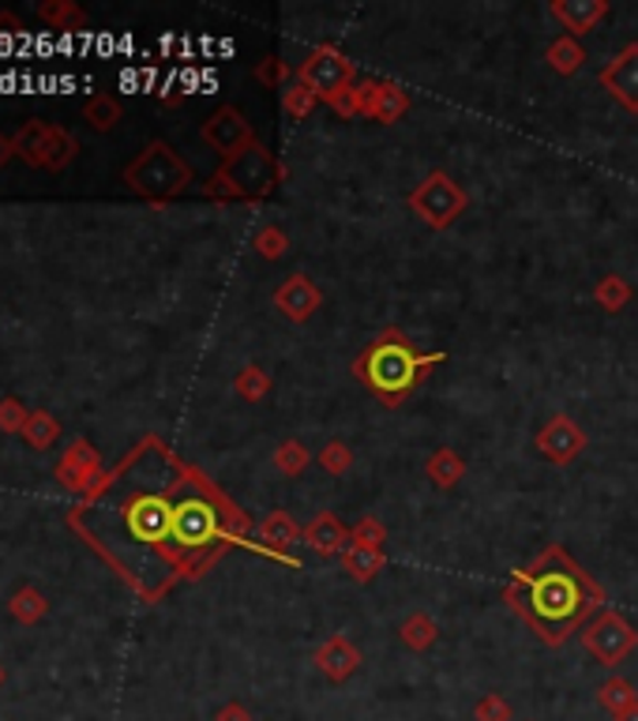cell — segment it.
<instances>
[{
  "mask_svg": "<svg viewBox=\"0 0 638 721\" xmlns=\"http://www.w3.org/2000/svg\"><path fill=\"white\" fill-rule=\"evenodd\" d=\"M503 602L530 624L545 647H564L605 605V591L564 545H548L530 567L511 575Z\"/></svg>",
  "mask_w": 638,
  "mask_h": 721,
  "instance_id": "obj_1",
  "label": "cell"
},
{
  "mask_svg": "<svg viewBox=\"0 0 638 721\" xmlns=\"http://www.w3.org/2000/svg\"><path fill=\"white\" fill-rule=\"evenodd\" d=\"M421 354L406 338L402 327H387L373 346L354 360V376L373 391L384 406H402L409 391L421 384Z\"/></svg>",
  "mask_w": 638,
  "mask_h": 721,
  "instance_id": "obj_2",
  "label": "cell"
},
{
  "mask_svg": "<svg viewBox=\"0 0 638 721\" xmlns=\"http://www.w3.org/2000/svg\"><path fill=\"white\" fill-rule=\"evenodd\" d=\"M282 166L274 158V150H266L260 139L241 150V155L226 158L218 174L207 177L203 192L211 199H266L279 188Z\"/></svg>",
  "mask_w": 638,
  "mask_h": 721,
  "instance_id": "obj_3",
  "label": "cell"
},
{
  "mask_svg": "<svg viewBox=\"0 0 638 721\" xmlns=\"http://www.w3.org/2000/svg\"><path fill=\"white\" fill-rule=\"evenodd\" d=\"M125 180L136 196L150 199V203H166V199H177L188 192V185H192V166H188L166 139H155V144H147L125 166Z\"/></svg>",
  "mask_w": 638,
  "mask_h": 721,
  "instance_id": "obj_4",
  "label": "cell"
},
{
  "mask_svg": "<svg viewBox=\"0 0 638 721\" xmlns=\"http://www.w3.org/2000/svg\"><path fill=\"white\" fill-rule=\"evenodd\" d=\"M406 203H409V211L417 215V222L443 233L470 211V192H466L447 169H432V174H425L421 185L406 196Z\"/></svg>",
  "mask_w": 638,
  "mask_h": 721,
  "instance_id": "obj_5",
  "label": "cell"
},
{
  "mask_svg": "<svg viewBox=\"0 0 638 721\" xmlns=\"http://www.w3.org/2000/svg\"><path fill=\"white\" fill-rule=\"evenodd\" d=\"M578 635H583V647H586L589 658L602 661V666H608V669L624 666L638 647L635 624L616 609H602Z\"/></svg>",
  "mask_w": 638,
  "mask_h": 721,
  "instance_id": "obj_6",
  "label": "cell"
},
{
  "mask_svg": "<svg viewBox=\"0 0 638 721\" xmlns=\"http://www.w3.org/2000/svg\"><path fill=\"white\" fill-rule=\"evenodd\" d=\"M297 83H304L308 91H316L320 94V102L323 98H331V94H338V91H346V87H354V80H357V64L349 61L346 53L335 50V45H312L308 56L297 64V75H293Z\"/></svg>",
  "mask_w": 638,
  "mask_h": 721,
  "instance_id": "obj_7",
  "label": "cell"
},
{
  "mask_svg": "<svg viewBox=\"0 0 638 721\" xmlns=\"http://www.w3.org/2000/svg\"><path fill=\"white\" fill-rule=\"evenodd\" d=\"M533 448L545 462L552 467H571V462L578 459L586 448H589V436L583 425L575 421V417L567 414H552L545 425H541L537 440H533Z\"/></svg>",
  "mask_w": 638,
  "mask_h": 721,
  "instance_id": "obj_8",
  "label": "cell"
},
{
  "mask_svg": "<svg viewBox=\"0 0 638 721\" xmlns=\"http://www.w3.org/2000/svg\"><path fill=\"white\" fill-rule=\"evenodd\" d=\"M199 136H203V144L211 150H218L222 158L241 155V150H249L255 144V128L249 125V117H244L241 109H233V106L215 109L211 117L203 121Z\"/></svg>",
  "mask_w": 638,
  "mask_h": 721,
  "instance_id": "obj_9",
  "label": "cell"
},
{
  "mask_svg": "<svg viewBox=\"0 0 638 721\" xmlns=\"http://www.w3.org/2000/svg\"><path fill=\"white\" fill-rule=\"evenodd\" d=\"M169 537L180 548H203L218 537V511L207 500H180L174 504V530Z\"/></svg>",
  "mask_w": 638,
  "mask_h": 721,
  "instance_id": "obj_10",
  "label": "cell"
},
{
  "mask_svg": "<svg viewBox=\"0 0 638 721\" xmlns=\"http://www.w3.org/2000/svg\"><path fill=\"white\" fill-rule=\"evenodd\" d=\"M125 523L132 530V537L150 541V545H155V541H166L169 530H174V504H169L166 497L147 492V497H136L125 508Z\"/></svg>",
  "mask_w": 638,
  "mask_h": 721,
  "instance_id": "obj_11",
  "label": "cell"
},
{
  "mask_svg": "<svg viewBox=\"0 0 638 721\" xmlns=\"http://www.w3.org/2000/svg\"><path fill=\"white\" fill-rule=\"evenodd\" d=\"M409 91L395 80H365L360 83V117H373L379 125H395L409 113Z\"/></svg>",
  "mask_w": 638,
  "mask_h": 721,
  "instance_id": "obj_12",
  "label": "cell"
},
{
  "mask_svg": "<svg viewBox=\"0 0 638 721\" xmlns=\"http://www.w3.org/2000/svg\"><path fill=\"white\" fill-rule=\"evenodd\" d=\"M602 87L613 94L627 113H638V42H627L602 69Z\"/></svg>",
  "mask_w": 638,
  "mask_h": 721,
  "instance_id": "obj_13",
  "label": "cell"
},
{
  "mask_svg": "<svg viewBox=\"0 0 638 721\" xmlns=\"http://www.w3.org/2000/svg\"><path fill=\"white\" fill-rule=\"evenodd\" d=\"M274 309H279L290 324H308V320L323 309V290L308 279V274H290V279L274 290Z\"/></svg>",
  "mask_w": 638,
  "mask_h": 721,
  "instance_id": "obj_14",
  "label": "cell"
},
{
  "mask_svg": "<svg viewBox=\"0 0 638 721\" xmlns=\"http://www.w3.org/2000/svg\"><path fill=\"white\" fill-rule=\"evenodd\" d=\"M312 666H316L323 677L331 680V685H346V680H354V672L360 669V650L354 647V639L349 635L335 631L331 639H323L316 654H312Z\"/></svg>",
  "mask_w": 638,
  "mask_h": 721,
  "instance_id": "obj_15",
  "label": "cell"
},
{
  "mask_svg": "<svg viewBox=\"0 0 638 721\" xmlns=\"http://www.w3.org/2000/svg\"><path fill=\"white\" fill-rule=\"evenodd\" d=\"M548 15L564 27L567 34H589L608 15V0H552Z\"/></svg>",
  "mask_w": 638,
  "mask_h": 721,
  "instance_id": "obj_16",
  "label": "cell"
},
{
  "mask_svg": "<svg viewBox=\"0 0 638 721\" xmlns=\"http://www.w3.org/2000/svg\"><path fill=\"white\" fill-rule=\"evenodd\" d=\"M304 545L320 556H342L349 548V526L342 523L335 511H320V515L304 526Z\"/></svg>",
  "mask_w": 638,
  "mask_h": 721,
  "instance_id": "obj_17",
  "label": "cell"
},
{
  "mask_svg": "<svg viewBox=\"0 0 638 721\" xmlns=\"http://www.w3.org/2000/svg\"><path fill=\"white\" fill-rule=\"evenodd\" d=\"M61 481L72 489H87L94 478H98V451L91 448L87 440H75L69 451H64V462H61Z\"/></svg>",
  "mask_w": 638,
  "mask_h": 721,
  "instance_id": "obj_18",
  "label": "cell"
},
{
  "mask_svg": "<svg viewBox=\"0 0 638 721\" xmlns=\"http://www.w3.org/2000/svg\"><path fill=\"white\" fill-rule=\"evenodd\" d=\"M260 541H266V548H271L274 556H282V553H290V548L301 545V541H304V530L293 523L290 511L274 508L271 515H266L263 523H260Z\"/></svg>",
  "mask_w": 638,
  "mask_h": 721,
  "instance_id": "obj_19",
  "label": "cell"
},
{
  "mask_svg": "<svg viewBox=\"0 0 638 721\" xmlns=\"http://www.w3.org/2000/svg\"><path fill=\"white\" fill-rule=\"evenodd\" d=\"M338 564L354 583H373V578L387 567V553L384 548H365V545H354V541H349V548L338 556Z\"/></svg>",
  "mask_w": 638,
  "mask_h": 721,
  "instance_id": "obj_20",
  "label": "cell"
},
{
  "mask_svg": "<svg viewBox=\"0 0 638 721\" xmlns=\"http://www.w3.org/2000/svg\"><path fill=\"white\" fill-rule=\"evenodd\" d=\"M425 473L436 489H454L466 473H470V467H466V459L454 448H436L432 454H428Z\"/></svg>",
  "mask_w": 638,
  "mask_h": 721,
  "instance_id": "obj_21",
  "label": "cell"
},
{
  "mask_svg": "<svg viewBox=\"0 0 638 721\" xmlns=\"http://www.w3.org/2000/svg\"><path fill=\"white\" fill-rule=\"evenodd\" d=\"M398 639H402L406 650L425 654L440 642V624H436L432 613H409L402 624H398Z\"/></svg>",
  "mask_w": 638,
  "mask_h": 721,
  "instance_id": "obj_22",
  "label": "cell"
},
{
  "mask_svg": "<svg viewBox=\"0 0 638 721\" xmlns=\"http://www.w3.org/2000/svg\"><path fill=\"white\" fill-rule=\"evenodd\" d=\"M545 61L556 75H575L586 64V50H583V42H578L575 34H559V38H552V42H548Z\"/></svg>",
  "mask_w": 638,
  "mask_h": 721,
  "instance_id": "obj_23",
  "label": "cell"
},
{
  "mask_svg": "<svg viewBox=\"0 0 638 721\" xmlns=\"http://www.w3.org/2000/svg\"><path fill=\"white\" fill-rule=\"evenodd\" d=\"M50 132H53V125H45V121H27V125L19 128V136L12 139L15 155L23 158L27 166L42 169V155H45V144H50Z\"/></svg>",
  "mask_w": 638,
  "mask_h": 721,
  "instance_id": "obj_24",
  "label": "cell"
},
{
  "mask_svg": "<svg viewBox=\"0 0 638 721\" xmlns=\"http://www.w3.org/2000/svg\"><path fill=\"white\" fill-rule=\"evenodd\" d=\"M631 297H635V290H631V282H627L624 274H605V279L594 286L597 309L608 312V316H620V312L631 305Z\"/></svg>",
  "mask_w": 638,
  "mask_h": 721,
  "instance_id": "obj_25",
  "label": "cell"
},
{
  "mask_svg": "<svg viewBox=\"0 0 638 721\" xmlns=\"http://www.w3.org/2000/svg\"><path fill=\"white\" fill-rule=\"evenodd\" d=\"M638 703V691L627 677H608L602 688H597V707L608 710V714H624V710H631Z\"/></svg>",
  "mask_w": 638,
  "mask_h": 721,
  "instance_id": "obj_26",
  "label": "cell"
},
{
  "mask_svg": "<svg viewBox=\"0 0 638 721\" xmlns=\"http://www.w3.org/2000/svg\"><path fill=\"white\" fill-rule=\"evenodd\" d=\"M312 467V451L304 440H282L279 448H274V470L282 473V478H301L304 470Z\"/></svg>",
  "mask_w": 638,
  "mask_h": 721,
  "instance_id": "obj_27",
  "label": "cell"
},
{
  "mask_svg": "<svg viewBox=\"0 0 638 721\" xmlns=\"http://www.w3.org/2000/svg\"><path fill=\"white\" fill-rule=\"evenodd\" d=\"M38 15L45 19L56 31H83L87 27V12L72 0H50V4H38Z\"/></svg>",
  "mask_w": 638,
  "mask_h": 721,
  "instance_id": "obj_28",
  "label": "cell"
},
{
  "mask_svg": "<svg viewBox=\"0 0 638 721\" xmlns=\"http://www.w3.org/2000/svg\"><path fill=\"white\" fill-rule=\"evenodd\" d=\"M56 436H61V421L45 410H31V417H27V425H23V440L31 443L34 451H50L56 443Z\"/></svg>",
  "mask_w": 638,
  "mask_h": 721,
  "instance_id": "obj_29",
  "label": "cell"
},
{
  "mask_svg": "<svg viewBox=\"0 0 638 721\" xmlns=\"http://www.w3.org/2000/svg\"><path fill=\"white\" fill-rule=\"evenodd\" d=\"M233 391L244 403H263L266 391H271V376H266L263 365H244L241 373L233 376Z\"/></svg>",
  "mask_w": 638,
  "mask_h": 721,
  "instance_id": "obj_30",
  "label": "cell"
},
{
  "mask_svg": "<svg viewBox=\"0 0 638 721\" xmlns=\"http://www.w3.org/2000/svg\"><path fill=\"white\" fill-rule=\"evenodd\" d=\"M316 106H320V94L316 91H308L304 83H297L293 80L290 87L282 91V113L290 121H308L312 113H316Z\"/></svg>",
  "mask_w": 638,
  "mask_h": 721,
  "instance_id": "obj_31",
  "label": "cell"
},
{
  "mask_svg": "<svg viewBox=\"0 0 638 721\" xmlns=\"http://www.w3.org/2000/svg\"><path fill=\"white\" fill-rule=\"evenodd\" d=\"M83 121H87L94 132L117 128V121H121V102L109 98V94H94L87 106H83Z\"/></svg>",
  "mask_w": 638,
  "mask_h": 721,
  "instance_id": "obj_32",
  "label": "cell"
},
{
  "mask_svg": "<svg viewBox=\"0 0 638 721\" xmlns=\"http://www.w3.org/2000/svg\"><path fill=\"white\" fill-rule=\"evenodd\" d=\"M80 155V144H75V139L69 136V132L64 128H56L53 125V132H50V144H45V155H42V169H64L72 163V158Z\"/></svg>",
  "mask_w": 638,
  "mask_h": 721,
  "instance_id": "obj_33",
  "label": "cell"
},
{
  "mask_svg": "<svg viewBox=\"0 0 638 721\" xmlns=\"http://www.w3.org/2000/svg\"><path fill=\"white\" fill-rule=\"evenodd\" d=\"M8 609H12L19 624H38L45 616V609H50V602H45L38 586H23V591H15V597L8 602Z\"/></svg>",
  "mask_w": 638,
  "mask_h": 721,
  "instance_id": "obj_34",
  "label": "cell"
},
{
  "mask_svg": "<svg viewBox=\"0 0 638 721\" xmlns=\"http://www.w3.org/2000/svg\"><path fill=\"white\" fill-rule=\"evenodd\" d=\"M320 467L331 473V478H346L349 470H354V462H357V454H354V448L349 443H342V440H327L320 448Z\"/></svg>",
  "mask_w": 638,
  "mask_h": 721,
  "instance_id": "obj_35",
  "label": "cell"
},
{
  "mask_svg": "<svg viewBox=\"0 0 638 721\" xmlns=\"http://www.w3.org/2000/svg\"><path fill=\"white\" fill-rule=\"evenodd\" d=\"M252 249L255 255H263L266 263H274L290 252V233H285L282 226H263V230H255L252 237Z\"/></svg>",
  "mask_w": 638,
  "mask_h": 721,
  "instance_id": "obj_36",
  "label": "cell"
},
{
  "mask_svg": "<svg viewBox=\"0 0 638 721\" xmlns=\"http://www.w3.org/2000/svg\"><path fill=\"white\" fill-rule=\"evenodd\" d=\"M255 80L263 83V87H279L285 91L293 83V75H297V69H290V64L282 61V56H263L260 64H255Z\"/></svg>",
  "mask_w": 638,
  "mask_h": 721,
  "instance_id": "obj_37",
  "label": "cell"
},
{
  "mask_svg": "<svg viewBox=\"0 0 638 721\" xmlns=\"http://www.w3.org/2000/svg\"><path fill=\"white\" fill-rule=\"evenodd\" d=\"M349 541H354V545H365V548H384L387 526L379 523L376 515H365V519H357V523L349 526Z\"/></svg>",
  "mask_w": 638,
  "mask_h": 721,
  "instance_id": "obj_38",
  "label": "cell"
},
{
  "mask_svg": "<svg viewBox=\"0 0 638 721\" xmlns=\"http://www.w3.org/2000/svg\"><path fill=\"white\" fill-rule=\"evenodd\" d=\"M473 721H514V710L500 691H489V696H481L478 707H473Z\"/></svg>",
  "mask_w": 638,
  "mask_h": 721,
  "instance_id": "obj_39",
  "label": "cell"
},
{
  "mask_svg": "<svg viewBox=\"0 0 638 721\" xmlns=\"http://www.w3.org/2000/svg\"><path fill=\"white\" fill-rule=\"evenodd\" d=\"M27 417H31V410H27V406L19 403L15 395L0 398V432H23Z\"/></svg>",
  "mask_w": 638,
  "mask_h": 721,
  "instance_id": "obj_40",
  "label": "cell"
},
{
  "mask_svg": "<svg viewBox=\"0 0 638 721\" xmlns=\"http://www.w3.org/2000/svg\"><path fill=\"white\" fill-rule=\"evenodd\" d=\"M323 106L335 109L342 121L360 117V83H354V87H346V91H338V94H331V98H323Z\"/></svg>",
  "mask_w": 638,
  "mask_h": 721,
  "instance_id": "obj_41",
  "label": "cell"
},
{
  "mask_svg": "<svg viewBox=\"0 0 638 721\" xmlns=\"http://www.w3.org/2000/svg\"><path fill=\"white\" fill-rule=\"evenodd\" d=\"M215 721H252V710L244 703H226V707H218Z\"/></svg>",
  "mask_w": 638,
  "mask_h": 721,
  "instance_id": "obj_42",
  "label": "cell"
},
{
  "mask_svg": "<svg viewBox=\"0 0 638 721\" xmlns=\"http://www.w3.org/2000/svg\"><path fill=\"white\" fill-rule=\"evenodd\" d=\"M12 155H15V144H12V139L4 136V132H0V166H4V163H8V158H12Z\"/></svg>",
  "mask_w": 638,
  "mask_h": 721,
  "instance_id": "obj_43",
  "label": "cell"
},
{
  "mask_svg": "<svg viewBox=\"0 0 638 721\" xmlns=\"http://www.w3.org/2000/svg\"><path fill=\"white\" fill-rule=\"evenodd\" d=\"M613 721H638V703L631 710H624V714H616Z\"/></svg>",
  "mask_w": 638,
  "mask_h": 721,
  "instance_id": "obj_44",
  "label": "cell"
},
{
  "mask_svg": "<svg viewBox=\"0 0 638 721\" xmlns=\"http://www.w3.org/2000/svg\"><path fill=\"white\" fill-rule=\"evenodd\" d=\"M0 688H4V669H0Z\"/></svg>",
  "mask_w": 638,
  "mask_h": 721,
  "instance_id": "obj_45",
  "label": "cell"
}]
</instances>
